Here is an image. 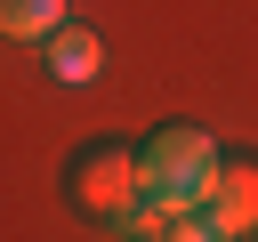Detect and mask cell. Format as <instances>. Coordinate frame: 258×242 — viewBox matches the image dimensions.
<instances>
[{"mask_svg":"<svg viewBox=\"0 0 258 242\" xmlns=\"http://www.w3.org/2000/svg\"><path fill=\"white\" fill-rule=\"evenodd\" d=\"M97 65H105V40H97L89 24H64V32L48 40V73H56V81H97Z\"/></svg>","mask_w":258,"mask_h":242,"instance_id":"cell-4","label":"cell"},{"mask_svg":"<svg viewBox=\"0 0 258 242\" xmlns=\"http://www.w3.org/2000/svg\"><path fill=\"white\" fill-rule=\"evenodd\" d=\"M137 161H145V194H177V202H202L210 177H218V145H210V129H194V121L153 129V137L137 145Z\"/></svg>","mask_w":258,"mask_h":242,"instance_id":"cell-2","label":"cell"},{"mask_svg":"<svg viewBox=\"0 0 258 242\" xmlns=\"http://www.w3.org/2000/svg\"><path fill=\"white\" fill-rule=\"evenodd\" d=\"M202 218H210L226 242H250V234H258V161H250V153L218 161V177H210V194H202Z\"/></svg>","mask_w":258,"mask_h":242,"instance_id":"cell-3","label":"cell"},{"mask_svg":"<svg viewBox=\"0 0 258 242\" xmlns=\"http://www.w3.org/2000/svg\"><path fill=\"white\" fill-rule=\"evenodd\" d=\"M0 32L8 40H56L64 32V0H0Z\"/></svg>","mask_w":258,"mask_h":242,"instance_id":"cell-5","label":"cell"},{"mask_svg":"<svg viewBox=\"0 0 258 242\" xmlns=\"http://www.w3.org/2000/svg\"><path fill=\"white\" fill-rule=\"evenodd\" d=\"M64 194H73L81 218H97V226H129L137 202H145V161H137V145H121V137H89V145L64 161Z\"/></svg>","mask_w":258,"mask_h":242,"instance_id":"cell-1","label":"cell"}]
</instances>
